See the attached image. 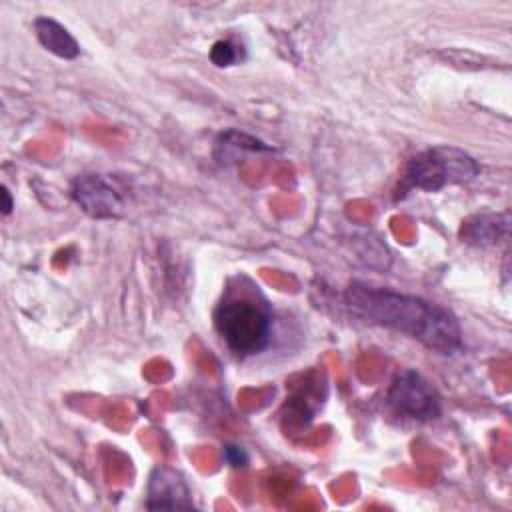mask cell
Returning a JSON list of instances; mask_svg holds the SVG:
<instances>
[{
	"label": "cell",
	"mask_w": 512,
	"mask_h": 512,
	"mask_svg": "<svg viewBox=\"0 0 512 512\" xmlns=\"http://www.w3.org/2000/svg\"><path fill=\"white\" fill-rule=\"evenodd\" d=\"M344 302L364 322L410 336L432 352L454 354L462 348L458 318L436 302L362 282H352L346 288Z\"/></svg>",
	"instance_id": "cell-1"
},
{
	"label": "cell",
	"mask_w": 512,
	"mask_h": 512,
	"mask_svg": "<svg viewBox=\"0 0 512 512\" xmlns=\"http://www.w3.org/2000/svg\"><path fill=\"white\" fill-rule=\"evenodd\" d=\"M214 328L230 352L258 354L272 342V308L254 290H228L214 310Z\"/></svg>",
	"instance_id": "cell-2"
},
{
	"label": "cell",
	"mask_w": 512,
	"mask_h": 512,
	"mask_svg": "<svg viewBox=\"0 0 512 512\" xmlns=\"http://www.w3.org/2000/svg\"><path fill=\"white\" fill-rule=\"evenodd\" d=\"M478 174L480 164L454 146L428 148L416 154L406 168L408 184L424 192H438L452 184H464Z\"/></svg>",
	"instance_id": "cell-3"
},
{
	"label": "cell",
	"mask_w": 512,
	"mask_h": 512,
	"mask_svg": "<svg viewBox=\"0 0 512 512\" xmlns=\"http://www.w3.org/2000/svg\"><path fill=\"white\" fill-rule=\"evenodd\" d=\"M386 402L396 416L428 422L440 416V396L436 388L416 370H402L394 376Z\"/></svg>",
	"instance_id": "cell-4"
},
{
	"label": "cell",
	"mask_w": 512,
	"mask_h": 512,
	"mask_svg": "<svg viewBox=\"0 0 512 512\" xmlns=\"http://www.w3.org/2000/svg\"><path fill=\"white\" fill-rule=\"evenodd\" d=\"M70 194L82 212L98 220L120 218L126 208L120 190L102 174L76 176Z\"/></svg>",
	"instance_id": "cell-5"
},
{
	"label": "cell",
	"mask_w": 512,
	"mask_h": 512,
	"mask_svg": "<svg viewBox=\"0 0 512 512\" xmlns=\"http://www.w3.org/2000/svg\"><path fill=\"white\" fill-rule=\"evenodd\" d=\"M148 510H180V508H194L192 492L188 488L186 478L166 466H158L152 470L148 480Z\"/></svg>",
	"instance_id": "cell-6"
},
{
	"label": "cell",
	"mask_w": 512,
	"mask_h": 512,
	"mask_svg": "<svg viewBox=\"0 0 512 512\" xmlns=\"http://www.w3.org/2000/svg\"><path fill=\"white\" fill-rule=\"evenodd\" d=\"M508 234V214H478L462 222L460 238L472 246H492Z\"/></svg>",
	"instance_id": "cell-7"
},
{
	"label": "cell",
	"mask_w": 512,
	"mask_h": 512,
	"mask_svg": "<svg viewBox=\"0 0 512 512\" xmlns=\"http://www.w3.org/2000/svg\"><path fill=\"white\" fill-rule=\"evenodd\" d=\"M34 32L42 48H46L50 54L58 58L72 60L80 54V44L76 42V38L54 18L38 16L34 20Z\"/></svg>",
	"instance_id": "cell-8"
},
{
	"label": "cell",
	"mask_w": 512,
	"mask_h": 512,
	"mask_svg": "<svg viewBox=\"0 0 512 512\" xmlns=\"http://www.w3.org/2000/svg\"><path fill=\"white\" fill-rule=\"evenodd\" d=\"M216 150H222V154H218L220 158H228L230 152L234 150H250V152H258V150H270V146H266L264 142L248 136V134H242V132H236V130H228L224 134H220L218 142H216Z\"/></svg>",
	"instance_id": "cell-9"
},
{
	"label": "cell",
	"mask_w": 512,
	"mask_h": 512,
	"mask_svg": "<svg viewBox=\"0 0 512 512\" xmlns=\"http://www.w3.org/2000/svg\"><path fill=\"white\" fill-rule=\"evenodd\" d=\"M236 58H238V52L230 40H218L210 48V60L218 68L232 66L236 62Z\"/></svg>",
	"instance_id": "cell-10"
},
{
	"label": "cell",
	"mask_w": 512,
	"mask_h": 512,
	"mask_svg": "<svg viewBox=\"0 0 512 512\" xmlns=\"http://www.w3.org/2000/svg\"><path fill=\"white\" fill-rule=\"evenodd\" d=\"M224 460L232 466V468H242L248 464V454L240 448V446H234V444H228L224 448Z\"/></svg>",
	"instance_id": "cell-11"
},
{
	"label": "cell",
	"mask_w": 512,
	"mask_h": 512,
	"mask_svg": "<svg viewBox=\"0 0 512 512\" xmlns=\"http://www.w3.org/2000/svg\"><path fill=\"white\" fill-rule=\"evenodd\" d=\"M2 214L4 216H8L10 212H12V208H14V200H12V194H10V190L6 188V186H2Z\"/></svg>",
	"instance_id": "cell-12"
}]
</instances>
